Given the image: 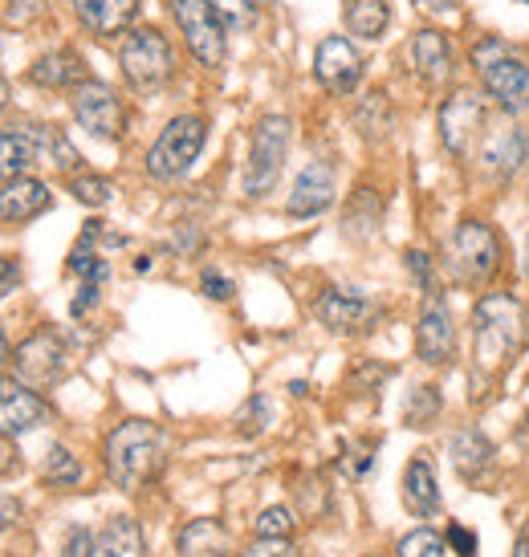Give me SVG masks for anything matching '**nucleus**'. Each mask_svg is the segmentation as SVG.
<instances>
[{
  "instance_id": "1",
  "label": "nucleus",
  "mask_w": 529,
  "mask_h": 557,
  "mask_svg": "<svg viewBox=\"0 0 529 557\" xmlns=\"http://www.w3.org/2000/svg\"><path fill=\"white\" fill-rule=\"evenodd\" d=\"M107 476L123 488V493H139L143 484L159 480L168 468V432L151 423V419H126L107 435Z\"/></svg>"
},
{
  "instance_id": "2",
  "label": "nucleus",
  "mask_w": 529,
  "mask_h": 557,
  "mask_svg": "<svg viewBox=\"0 0 529 557\" xmlns=\"http://www.w3.org/2000/svg\"><path fill=\"white\" fill-rule=\"evenodd\" d=\"M521 338H526V306L514 294H484L472 306V358L481 374H497L505 362H514Z\"/></svg>"
},
{
  "instance_id": "3",
  "label": "nucleus",
  "mask_w": 529,
  "mask_h": 557,
  "mask_svg": "<svg viewBox=\"0 0 529 557\" xmlns=\"http://www.w3.org/2000/svg\"><path fill=\"white\" fill-rule=\"evenodd\" d=\"M472 70L481 74L484 94L509 114L529 110V62L509 49V41L501 37H481L472 46Z\"/></svg>"
},
{
  "instance_id": "4",
  "label": "nucleus",
  "mask_w": 529,
  "mask_h": 557,
  "mask_svg": "<svg viewBox=\"0 0 529 557\" xmlns=\"http://www.w3.org/2000/svg\"><path fill=\"white\" fill-rule=\"evenodd\" d=\"M444 264H448V273L456 285L484 289L501 269V236L493 233L484 220H465V224L448 236Z\"/></svg>"
},
{
  "instance_id": "5",
  "label": "nucleus",
  "mask_w": 529,
  "mask_h": 557,
  "mask_svg": "<svg viewBox=\"0 0 529 557\" xmlns=\"http://www.w3.org/2000/svg\"><path fill=\"white\" fill-rule=\"evenodd\" d=\"M204 139H208V123L200 114H180L159 131V139L147 151V175L159 184H175L184 180L187 168L200 159Z\"/></svg>"
},
{
  "instance_id": "6",
  "label": "nucleus",
  "mask_w": 529,
  "mask_h": 557,
  "mask_svg": "<svg viewBox=\"0 0 529 557\" xmlns=\"http://www.w3.org/2000/svg\"><path fill=\"white\" fill-rule=\"evenodd\" d=\"M290 131L294 123L285 114H264L261 123L253 126L249 139V163H245V196L261 200L269 196L281 180V168H285V156H290Z\"/></svg>"
},
{
  "instance_id": "7",
  "label": "nucleus",
  "mask_w": 529,
  "mask_h": 557,
  "mask_svg": "<svg viewBox=\"0 0 529 557\" xmlns=\"http://www.w3.org/2000/svg\"><path fill=\"white\" fill-rule=\"evenodd\" d=\"M119 65H123V78L135 86V90H159L168 86L175 74V49L168 41V33L151 29V25H139V29L126 33L123 49H119Z\"/></svg>"
},
{
  "instance_id": "8",
  "label": "nucleus",
  "mask_w": 529,
  "mask_h": 557,
  "mask_svg": "<svg viewBox=\"0 0 529 557\" xmlns=\"http://www.w3.org/2000/svg\"><path fill=\"white\" fill-rule=\"evenodd\" d=\"M168 9L175 16V29L184 33L192 58L208 70H217L229 53V21L220 16L212 0H168Z\"/></svg>"
},
{
  "instance_id": "9",
  "label": "nucleus",
  "mask_w": 529,
  "mask_h": 557,
  "mask_svg": "<svg viewBox=\"0 0 529 557\" xmlns=\"http://www.w3.org/2000/svg\"><path fill=\"white\" fill-rule=\"evenodd\" d=\"M13 371L25 387L49 391L58 387L65 371H70V350H65V342L53 330H37L13 350Z\"/></svg>"
},
{
  "instance_id": "10",
  "label": "nucleus",
  "mask_w": 529,
  "mask_h": 557,
  "mask_svg": "<svg viewBox=\"0 0 529 557\" xmlns=\"http://www.w3.org/2000/svg\"><path fill=\"white\" fill-rule=\"evenodd\" d=\"M70 110H74V119H78L82 131H90L94 139H107V143H119L126 135V110H123V98L110 90L107 82H82L70 90Z\"/></svg>"
},
{
  "instance_id": "11",
  "label": "nucleus",
  "mask_w": 529,
  "mask_h": 557,
  "mask_svg": "<svg viewBox=\"0 0 529 557\" xmlns=\"http://www.w3.org/2000/svg\"><path fill=\"white\" fill-rule=\"evenodd\" d=\"M440 143L448 147L456 159H465L472 151V143L481 139L484 131V102L481 94L472 90H456L452 98H444V107H440Z\"/></svg>"
},
{
  "instance_id": "12",
  "label": "nucleus",
  "mask_w": 529,
  "mask_h": 557,
  "mask_svg": "<svg viewBox=\"0 0 529 557\" xmlns=\"http://www.w3.org/2000/svg\"><path fill=\"white\" fill-rule=\"evenodd\" d=\"M313 78L322 82L330 94H355V86L362 82V53L355 49L350 37H339V33H330L318 41L313 49Z\"/></svg>"
},
{
  "instance_id": "13",
  "label": "nucleus",
  "mask_w": 529,
  "mask_h": 557,
  "mask_svg": "<svg viewBox=\"0 0 529 557\" xmlns=\"http://www.w3.org/2000/svg\"><path fill=\"white\" fill-rule=\"evenodd\" d=\"M416 355L428 367H448L456 355V325H452V310L444 294H428L420 310V325H416Z\"/></svg>"
},
{
  "instance_id": "14",
  "label": "nucleus",
  "mask_w": 529,
  "mask_h": 557,
  "mask_svg": "<svg viewBox=\"0 0 529 557\" xmlns=\"http://www.w3.org/2000/svg\"><path fill=\"white\" fill-rule=\"evenodd\" d=\"M529 159V135L521 126H497L481 139V171L493 184H509Z\"/></svg>"
},
{
  "instance_id": "15",
  "label": "nucleus",
  "mask_w": 529,
  "mask_h": 557,
  "mask_svg": "<svg viewBox=\"0 0 529 557\" xmlns=\"http://www.w3.org/2000/svg\"><path fill=\"white\" fill-rule=\"evenodd\" d=\"M313 310H318L322 325L334 330V334H362L379 318V306L367 294H358V289H327V294L318 297Z\"/></svg>"
},
{
  "instance_id": "16",
  "label": "nucleus",
  "mask_w": 529,
  "mask_h": 557,
  "mask_svg": "<svg viewBox=\"0 0 529 557\" xmlns=\"http://www.w3.org/2000/svg\"><path fill=\"white\" fill-rule=\"evenodd\" d=\"M49 419L46 399L33 387H25L21 379H4L0 374V435H25L33 428H41Z\"/></svg>"
},
{
  "instance_id": "17",
  "label": "nucleus",
  "mask_w": 529,
  "mask_h": 557,
  "mask_svg": "<svg viewBox=\"0 0 529 557\" xmlns=\"http://www.w3.org/2000/svg\"><path fill=\"white\" fill-rule=\"evenodd\" d=\"M334 168H330L327 159H313L302 168V175L294 180V191H290V203H285V212L294 220H313L322 216L330 203H334Z\"/></svg>"
},
{
  "instance_id": "18",
  "label": "nucleus",
  "mask_w": 529,
  "mask_h": 557,
  "mask_svg": "<svg viewBox=\"0 0 529 557\" xmlns=\"http://www.w3.org/2000/svg\"><path fill=\"white\" fill-rule=\"evenodd\" d=\"M29 82L41 90H74L82 82H90V65L82 62L78 49H49L29 65Z\"/></svg>"
},
{
  "instance_id": "19",
  "label": "nucleus",
  "mask_w": 529,
  "mask_h": 557,
  "mask_svg": "<svg viewBox=\"0 0 529 557\" xmlns=\"http://www.w3.org/2000/svg\"><path fill=\"white\" fill-rule=\"evenodd\" d=\"M407 58H411V70L420 74L428 86H444L452 78V41L448 33L440 29H420L407 46Z\"/></svg>"
},
{
  "instance_id": "20",
  "label": "nucleus",
  "mask_w": 529,
  "mask_h": 557,
  "mask_svg": "<svg viewBox=\"0 0 529 557\" xmlns=\"http://www.w3.org/2000/svg\"><path fill=\"white\" fill-rule=\"evenodd\" d=\"M139 4L143 0H74V16L94 37H114V33L131 29V21L139 16Z\"/></svg>"
},
{
  "instance_id": "21",
  "label": "nucleus",
  "mask_w": 529,
  "mask_h": 557,
  "mask_svg": "<svg viewBox=\"0 0 529 557\" xmlns=\"http://www.w3.org/2000/svg\"><path fill=\"white\" fill-rule=\"evenodd\" d=\"M49 203H53L49 187L29 180V175L9 180V184L0 187V220H4V224H29V220H37L41 212H49Z\"/></svg>"
},
{
  "instance_id": "22",
  "label": "nucleus",
  "mask_w": 529,
  "mask_h": 557,
  "mask_svg": "<svg viewBox=\"0 0 529 557\" xmlns=\"http://www.w3.org/2000/svg\"><path fill=\"white\" fill-rule=\"evenodd\" d=\"M90 557H147V542L135 517H110L107 525L98 529Z\"/></svg>"
},
{
  "instance_id": "23",
  "label": "nucleus",
  "mask_w": 529,
  "mask_h": 557,
  "mask_svg": "<svg viewBox=\"0 0 529 557\" xmlns=\"http://www.w3.org/2000/svg\"><path fill=\"white\" fill-rule=\"evenodd\" d=\"M404 505L416 517H432L440 509V484H436V468L428 456H416L411 465L404 468Z\"/></svg>"
},
{
  "instance_id": "24",
  "label": "nucleus",
  "mask_w": 529,
  "mask_h": 557,
  "mask_svg": "<svg viewBox=\"0 0 529 557\" xmlns=\"http://www.w3.org/2000/svg\"><path fill=\"white\" fill-rule=\"evenodd\" d=\"M233 554V542H229V529L212 521V517H200V521H187L184 533H180V557H229Z\"/></svg>"
},
{
  "instance_id": "25",
  "label": "nucleus",
  "mask_w": 529,
  "mask_h": 557,
  "mask_svg": "<svg viewBox=\"0 0 529 557\" xmlns=\"http://www.w3.org/2000/svg\"><path fill=\"white\" fill-rule=\"evenodd\" d=\"M448 456H452V468L460 472L465 480H477L484 472V468L493 465V444L484 440L477 428H465V432L452 435L448 444Z\"/></svg>"
},
{
  "instance_id": "26",
  "label": "nucleus",
  "mask_w": 529,
  "mask_h": 557,
  "mask_svg": "<svg viewBox=\"0 0 529 557\" xmlns=\"http://www.w3.org/2000/svg\"><path fill=\"white\" fill-rule=\"evenodd\" d=\"M25 131H29L33 143H37V163L46 159L49 168H58V171H82L78 147L65 139V131L46 126V123H25Z\"/></svg>"
},
{
  "instance_id": "27",
  "label": "nucleus",
  "mask_w": 529,
  "mask_h": 557,
  "mask_svg": "<svg viewBox=\"0 0 529 557\" xmlns=\"http://www.w3.org/2000/svg\"><path fill=\"white\" fill-rule=\"evenodd\" d=\"M343 21L355 37H362V41H379V37L387 33L391 4L387 0H343Z\"/></svg>"
},
{
  "instance_id": "28",
  "label": "nucleus",
  "mask_w": 529,
  "mask_h": 557,
  "mask_svg": "<svg viewBox=\"0 0 529 557\" xmlns=\"http://www.w3.org/2000/svg\"><path fill=\"white\" fill-rule=\"evenodd\" d=\"M37 163V143L25 126H13V131H4L0 135V180L9 184V180H21L25 171Z\"/></svg>"
},
{
  "instance_id": "29",
  "label": "nucleus",
  "mask_w": 529,
  "mask_h": 557,
  "mask_svg": "<svg viewBox=\"0 0 529 557\" xmlns=\"http://www.w3.org/2000/svg\"><path fill=\"white\" fill-rule=\"evenodd\" d=\"M379 216H383V200L374 196L371 187H358L350 203H346V216H343V228L350 240H371L379 233Z\"/></svg>"
},
{
  "instance_id": "30",
  "label": "nucleus",
  "mask_w": 529,
  "mask_h": 557,
  "mask_svg": "<svg viewBox=\"0 0 529 557\" xmlns=\"http://www.w3.org/2000/svg\"><path fill=\"white\" fill-rule=\"evenodd\" d=\"M355 126L362 131V139H383L391 131V102L383 90H371L355 110Z\"/></svg>"
},
{
  "instance_id": "31",
  "label": "nucleus",
  "mask_w": 529,
  "mask_h": 557,
  "mask_svg": "<svg viewBox=\"0 0 529 557\" xmlns=\"http://www.w3.org/2000/svg\"><path fill=\"white\" fill-rule=\"evenodd\" d=\"M41 476H46V484H53V488H70V484H78L82 480V465L78 456L70 448H62V444H53L46 456V465H41Z\"/></svg>"
},
{
  "instance_id": "32",
  "label": "nucleus",
  "mask_w": 529,
  "mask_h": 557,
  "mask_svg": "<svg viewBox=\"0 0 529 557\" xmlns=\"http://www.w3.org/2000/svg\"><path fill=\"white\" fill-rule=\"evenodd\" d=\"M70 196L86 208H102V203L114 200V184L102 180V175H90V171H78V175H70Z\"/></svg>"
},
{
  "instance_id": "33",
  "label": "nucleus",
  "mask_w": 529,
  "mask_h": 557,
  "mask_svg": "<svg viewBox=\"0 0 529 557\" xmlns=\"http://www.w3.org/2000/svg\"><path fill=\"white\" fill-rule=\"evenodd\" d=\"M440 407H444V399H440L436 387H420L411 391V399H407L404 416H407V428H432L440 416Z\"/></svg>"
},
{
  "instance_id": "34",
  "label": "nucleus",
  "mask_w": 529,
  "mask_h": 557,
  "mask_svg": "<svg viewBox=\"0 0 529 557\" xmlns=\"http://www.w3.org/2000/svg\"><path fill=\"white\" fill-rule=\"evenodd\" d=\"M399 557H444V537L436 529H411L399 542Z\"/></svg>"
},
{
  "instance_id": "35",
  "label": "nucleus",
  "mask_w": 529,
  "mask_h": 557,
  "mask_svg": "<svg viewBox=\"0 0 529 557\" xmlns=\"http://www.w3.org/2000/svg\"><path fill=\"white\" fill-rule=\"evenodd\" d=\"M264 423H269V399H264V395H253V399L236 411V432H241V435H261Z\"/></svg>"
},
{
  "instance_id": "36",
  "label": "nucleus",
  "mask_w": 529,
  "mask_h": 557,
  "mask_svg": "<svg viewBox=\"0 0 529 557\" xmlns=\"http://www.w3.org/2000/svg\"><path fill=\"white\" fill-rule=\"evenodd\" d=\"M297 505H302V512H306V517H322V512H327V505H330L327 480H318V476L302 480V488H297Z\"/></svg>"
},
{
  "instance_id": "37",
  "label": "nucleus",
  "mask_w": 529,
  "mask_h": 557,
  "mask_svg": "<svg viewBox=\"0 0 529 557\" xmlns=\"http://www.w3.org/2000/svg\"><path fill=\"white\" fill-rule=\"evenodd\" d=\"M407 273L416 277V285H420L423 294H436V261L423 252V248H407Z\"/></svg>"
},
{
  "instance_id": "38",
  "label": "nucleus",
  "mask_w": 529,
  "mask_h": 557,
  "mask_svg": "<svg viewBox=\"0 0 529 557\" xmlns=\"http://www.w3.org/2000/svg\"><path fill=\"white\" fill-rule=\"evenodd\" d=\"M294 533V512L285 505H273L257 517V537H290Z\"/></svg>"
},
{
  "instance_id": "39",
  "label": "nucleus",
  "mask_w": 529,
  "mask_h": 557,
  "mask_svg": "<svg viewBox=\"0 0 529 557\" xmlns=\"http://www.w3.org/2000/svg\"><path fill=\"white\" fill-rule=\"evenodd\" d=\"M212 4H217L220 16H224L229 25H249L253 16H257V9H261L257 0H212Z\"/></svg>"
},
{
  "instance_id": "40",
  "label": "nucleus",
  "mask_w": 529,
  "mask_h": 557,
  "mask_svg": "<svg viewBox=\"0 0 529 557\" xmlns=\"http://www.w3.org/2000/svg\"><path fill=\"white\" fill-rule=\"evenodd\" d=\"M241 557H297L290 537H257Z\"/></svg>"
},
{
  "instance_id": "41",
  "label": "nucleus",
  "mask_w": 529,
  "mask_h": 557,
  "mask_svg": "<svg viewBox=\"0 0 529 557\" xmlns=\"http://www.w3.org/2000/svg\"><path fill=\"white\" fill-rule=\"evenodd\" d=\"M94 549V533L86 525H70L62 542V557H90Z\"/></svg>"
},
{
  "instance_id": "42",
  "label": "nucleus",
  "mask_w": 529,
  "mask_h": 557,
  "mask_svg": "<svg viewBox=\"0 0 529 557\" xmlns=\"http://www.w3.org/2000/svg\"><path fill=\"white\" fill-rule=\"evenodd\" d=\"M200 289L204 297H212V301H229V297L236 294V285L224 273H217V269H204L200 273Z\"/></svg>"
},
{
  "instance_id": "43",
  "label": "nucleus",
  "mask_w": 529,
  "mask_h": 557,
  "mask_svg": "<svg viewBox=\"0 0 529 557\" xmlns=\"http://www.w3.org/2000/svg\"><path fill=\"white\" fill-rule=\"evenodd\" d=\"M49 9V0H9V16H13L16 25H29L37 16Z\"/></svg>"
},
{
  "instance_id": "44",
  "label": "nucleus",
  "mask_w": 529,
  "mask_h": 557,
  "mask_svg": "<svg viewBox=\"0 0 529 557\" xmlns=\"http://www.w3.org/2000/svg\"><path fill=\"white\" fill-rule=\"evenodd\" d=\"M444 542H448L460 557H477V537H472V533H468L465 525H456V521L448 525V533H444Z\"/></svg>"
},
{
  "instance_id": "45",
  "label": "nucleus",
  "mask_w": 529,
  "mask_h": 557,
  "mask_svg": "<svg viewBox=\"0 0 529 557\" xmlns=\"http://www.w3.org/2000/svg\"><path fill=\"white\" fill-rule=\"evenodd\" d=\"M98 294H102V285H86V281H82L78 297L70 301V313H74V318H86V313L98 306Z\"/></svg>"
},
{
  "instance_id": "46",
  "label": "nucleus",
  "mask_w": 529,
  "mask_h": 557,
  "mask_svg": "<svg viewBox=\"0 0 529 557\" xmlns=\"http://www.w3.org/2000/svg\"><path fill=\"white\" fill-rule=\"evenodd\" d=\"M16 285H21V264L9 261V257H0V301L13 294Z\"/></svg>"
},
{
  "instance_id": "47",
  "label": "nucleus",
  "mask_w": 529,
  "mask_h": 557,
  "mask_svg": "<svg viewBox=\"0 0 529 557\" xmlns=\"http://www.w3.org/2000/svg\"><path fill=\"white\" fill-rule=\"evenodd\" d=\"M16 448H13V435H0V476H9V472H16Z\"/></svg>"
},
{
  "instance_id": "48",
  "label": "nucleus",
  "mask_w": 529,
  "mask_h": 557,
  "mask_svg": "<svg viewBox=\"0 0 529 557\" xmlns=\"http://www.w3.org/2000/svg\"><path fill=\"white\" fill-rule=\"evenodd\" d=\"M21 521V505H16L13 496H0V533L9 525H16Z\"/></svg>"
},
{
  "instance_id": "49",
  "label": "nucleus",
  "mask_w": 529,
  "mask_h": 557,
  "mask_svg": "<svg viewBox=\"0 0 529 557\" xmlns=\"http://www.w3.org/2000/svg\"><path fill=\"white\" fill-rule=\"evenodd\" d=\"M428 13H452V9H460V0H420Z\"/></svg>"
},
{
  "instance_id": "50",
  "label": "nucleus",
  "mask_w": 529,
  "mask_h": 557,
  "mask_svg": "<svg viewBox=\"0 0 529 557\" xmlns=\"http://www.w3.org/2000/svg\"><path fill=\"white\" fill-rule=\"evenodd\" d=\"M514 557H529V525L517 533V545H514Z\"/></svg>"
},
{
  "instance_id": "51",
  "label": "nucleus",
  "mask_w": 529,
  "mask_h": 557,
  "mask_svg": "<svg viewBox=\"0 0 529 557\" xmlns=\"http://www.w3.org/2000/svg\"><path fill=\"white\" fill-rule=\"evenodd\" d=\"M9 107V82H4V74H0V110Z\"/></svg>"
},
{
  "instance_id": "52",
  "label": "nucleus",
  "mask_w": 529,
  "mask_h": 557,
  "mask_svg": "<svg viewBox=\"0 0 529 557\" xmlns=\"http://www.w3.org/2000/svg\"><path fill=\"white\" fill-rule=\"evenodd\" d=\"M9 358V342H4V330H0V362Z\"/></svg>"
},
{
  "instance_id": "53",
  "label": "nucleus",
  "mask_w": 529,
  "mask_h": 557,
  "mask_svg": "<svg viewBox=\"0 0 529 557\" xmlns=\"http://www.w3.org/2000/svg\"><path fill=\"white\" fill-rule=\"evenodd\" d=\"M526 277H529V236H526Z\"/></svg>"
},
{
  "instance_id": "54",
  "label": "nucleus",
  "mask_w": 529,
  "mask_h": 557,
  "mask_svg": "<svg viewBox=\"0 0 529 557\" xmlns=\"http://www.w3.org/2000/svg\"><path fill=\"white\" fill-rule=\"evenodd\" d=\"M257 4H261V9H264V4H273V0H257Z\"/></svg>"
}]
</instances>
